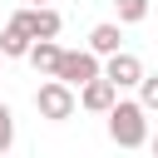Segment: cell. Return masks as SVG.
Wrapping results in <instances>:
<instances>
[{
  "instance_id": "cell-14",
  "label": "cell",
  "mask_w": 158,
  "mask_h": 158,
  "mask_svg": "<svg viewBox=\"0 0 158 158\" xmlns=\"http://www.w3.org/2000/svg\"><path fill=\"white\" fill-rule=\"evenodd\" d=\"M30 5H49V0H30Z\"/></svg>"
},
{
  "instance_id": "cell-11",
  "label": "cell",
  "mask_w": 158,
  "mask_h": 158,
  "mask_svg": "<svg viewBox=\"0 0 158 158\" xmlns=\"http://www.w3.org/2000/svg\"><path fill=\"white\" fill-rule=\"evenodd\" d=\"M138 104H143L148 114H158V74H143V84H138Z\"/></svg>"
},
{
  "instance_id": "cell-12",
  "label": "cell",
  "mask_w": 158,
  "mask_h": 158,
  "mask_svg": "<svg viewBox=\"0 0 158 158\" xmlns=\"http://www.w3.org/2000/svg\"><path fill=\"white\" fill-rule=\"evenodd\" d=\"M10 143H15V114L10 104H0V153H10Z\"/></svg>"
},
{
  "instance_id": "cell-5",
  "label": "cell",
  "mask_w": 158,
  "mask_h": 158,
  "mask_svg": "<svg viewBox=\"0 0 158 158\" xmlns=\"http://www.w3.org/2000/svg\"><path fill=\"white\" fill-rule=\"evenodd\" d=\"M104 79H114L118 89H133V84H143V59H138V54H128V49H118V54H109Z\"/></svg>"
},
{
  "instance_id": "cell-4",
  "label": "cell",
  "mask_w": 158,
  "mask_h": 158,
  "mask_svg": "<svg viewBox=\"0 0 158 158\" xmlns=\"http://www.w3.org/2000/svg\"><path fill=\"white\" fill-rule=\"evenodd\" d=\"M10 20H20L35 40H54L59 30H64V20H59V10H49V5H25V10H15Z\"/></svg>"
},
{
  "instance_id": "cell-10",
  "label": "cell",
  "mask_w": 158,
  "mask_h": 158,
  "mask_svg": "<svg viewBox=\"0 0 158 158\" xmlns=\"http://www.w3.org/2000/svg\"><path fill=\"white\" fill-rule=\"evenodd\" d=\"M118 5V25H138L148 15V0H114Z\"/></svg>"
},
{
  "instance_id": "cell-2",
  "label": "cell",
  "mask_w": 158,
  "mask_h": 158,
  "mask_svg": "<svg viewBox=\"0 0 158 158\" xmlns=\"http://www.w3.org/2000/svg\"><path fill=\"white\" fill-rule=\"evenodd\" d=\"M74 104H79L74 84H64V79H54V74L35 89V109H40V118H49V123H64V118L74 114Z\"/></svg>"
},
{
  "instance_id": "cell-13",
  "label": "cell",
  "mask_w": 158,
  "mask_h": 158,
  "mask_svg": "<svg viewBox=\"0 0 158 158\" xmlns=\"http://www.w3.org/2000/svg\"><path fill=\"white\" fill-rule=\"evenodd\" d=\"M148 148H153V158H158V133H148Z\"/></svg>"
},
{
  "instance_id": "cell-16",
  "label": "cell",
  "mask_w": 158,
  "mask_h": 158,
  "mask_svg": "<svg viewBox=\"0 0 158 158\" xmlns=\"http://www.w3.org/2000/svg\"><path fill=\"white\" fill-rule=\"evenodd\" d=\"M0 59H5V54H0Z\"/></svg>"
},
{
  "instance_id": "cell-9",
  "label": "cell",
  "mask_w": 158,
  "mask_h": 158,
  "mask_svg": "<svg viewBox=\"0 0 158 158\" xmlns=\"http://www.w3.org/2000/svg\"><path fill=\"white\" fill-rule=\"evenodd\" d=\"M59 59H64V49H59L54 40H35V44H30V64H35L40 74H59Z\"/></svg>"
},
{
  "instance_id": "cell-8",
  "label": "cell",
  "mask_w": 158,
  "mask_h": 158,
  "mask_svg": "<svg viewBox=\"0 0 158 158\" xmlns=\"http://www.w3.org/2000/svg\"><path fill=\"white\" fill-rule=\"evenodd\" d=\"M118 44H123V30H118L114 20H104V25H94V30H89V49H94L99 59L118 54Z\"/></svg>"
},
{
  "instance_id": "cell-6",
  "label": "cell",
  "mask_w": 158,
  "mask_h": 158,
  "mask_svg": "<svg viewBox=\"0 0 158 158\" xmlns=\"http://www.w3.org/2000/svg\"><path fill=\"white\" fill-rule=\"evenodd\" d=\"M79 104H84V109H89V114H109V109H114V104H118V84H114V79H104V74H99V79H89V84H84V89H79Z\"/></svg>"
},
{
  "instance_id": "cell-7",
  "label": "cell",
  "mask_w": 158,
  "mask_h": 158,
  "mask_svg": "<svg viewBox=\"0 0 158 158\" xmlns=\"http://www.w3.org/2000/svg\"><path fill=\"white\" fill-rule=\"evenodd\" d=\"M30 44H35V35H30L20 20H5V30H0V54H5V59H30Z\"/></svg>"
},
{
  "instance_id": "cell-1",
  "label": "cell",
  "mask_w": 158,
  "mask_h": 158,
  "mask_svg": "<svg viewBox=\"0 0 158 158\" xmlns=\"http://www.w3.org/2000/svg\"><path fill=\"white\" fill-rule=\"evenodd\" d=\"M109 138L118 148H143L148 143V109L138 99H118L109 109Z\"/></svg>"
},
{
  "instance_id": "cell-15",
  "label": "cell",
  "mask_w": 158,
  "mask_h": 158,
  "mask_svg": "<svg viewBox=\"0 0 158 158\" xmlns=\"http://www.w3.org/2000/svg\"><path fill=\"white\" fill-rule=\"evenodd\" d=\"M0 158H5V153H0Z\"/></svg>"
},
{
  "instance_id": "cell-3",
  "label": "cell",
  "mask_w": 158,
  "mask_h": 158,
  "mask_svg": "<svg viewBox=\"0 0 158 158\" xmlns=\"http://www.w3.org/2000/svg\"><path fill=\"white\" fill-rule=\"evenodd\" d=\"M104 74V64H99V54L94 49H64V59H59V74L54 79H64V84H74V89H84L89 79H99Z\"/></svg>"
}]
</instances>
